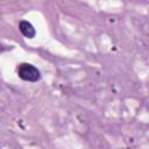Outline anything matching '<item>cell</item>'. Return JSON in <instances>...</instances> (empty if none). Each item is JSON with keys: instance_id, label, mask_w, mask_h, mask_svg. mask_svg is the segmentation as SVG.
Segmentation results:
<instances>
[{"instance_id": "6da1fadb", "label": "cell", "mask_w": 149, "mask_h": 149, "mask_svg": "<svg viewBox=\"0 0 149 149\" xmlns=\"http://www.w3.org/2000/svg\"><path fill=\"white\" fill-rule=\"evenodd\" d=\"M17 76L24 80V81H30L35 83L41 79V72L40 70L34 66L30 63H21L17 66Z\"/></svg>"}, {"instance_id": "7a4b0ae2", "label": "cell", "mask_w": 149, "mask_h": 149, "mask_svg": "<svg viewBox=\"0 0 149 149\" xmlns=\"http://www.w3.org/2000/svg\"><path fill=\"white\" fill-rule=\"evenodd\" d=\"M19 29H20L21 34H22L24 37H27V38H34L35 35H36V30H35L34 26H33L29 21H27V20L20 21V23H19Z\"/></svg>"}]
</instances>
